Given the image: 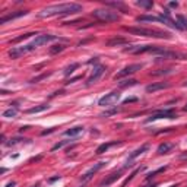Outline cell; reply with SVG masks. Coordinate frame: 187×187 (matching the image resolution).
<instances>
[{
  "label": "cell",
  "mask_w": 187,
  "mask_h": 187,
  "mask_svg": "<svg viewBox=\"0 0 187 187\" xmlns=\"http://www.w3.org/2000/svg\"><path fill=\"white\" fill-rule=\"evenodd\" d=\"M118 111H120L118 108H113V110H108V111H105V113H102L101 116H102V117H108V116H113V114H117Z\"/></svg>",
  "instance_id": "32"
},
{
  "label": "cell",
  "mask_w": 187,
  "mask_h": 187,
  "mask_svg": "<svg viewBox=\"0 0 187 187\" xmlns=\"http://www.w3.org/2000/svg\"><path fill=\"white\" fill-rule=\"evenodd\" d=\"M160 118H171L172 120V118H176V113H174L172 108H170V110H160V111H156V113H154L151 117H148L146 118V123L160 120Z\"/></svg>",
  "instance_id": "4"
},
{
  "label": "cell",
  "mask_w": 187,
  "mask_h": 187,
  "mask_svg": "<svg viewBox=\"0 0 187 187\" xmlns=\"http://www.w3.org/2000/svg\"><path fill=\"white\" fill-rule=\"evenodd\" d=\"M142 64H139V63H136V64H130V66H126L124 69H121L118 73H116L114 75V79H121V77H126L129 76V75H132V73H135V72H138L142 69Z\"/></svg>",
  "instance_id": "7"
},
{
  "label": "cell",
  "mask_w": 187,
  "mask_h": 187,
  "mask_svg": "<svg viewBox=\"0 0 187 187\" xmlns=\"http://www.w3.org/2000/svg\"><path fill=\"white\" fill-rule=\"evenodd\" d=\"M82 132H83V127L82 126H76V127H72V129L66 130L64 135H66V136H70V138H75V136H79Z\"/></svg>",
  "instance_id": "16"
},
{
  "label": "cell",
  "mask_w": 187,
  "mask_h": 187,
  "mask_svg": "<svg viewBox=\"0 0 187 187\" xmlns=\"http://www.w3.org/2000/svg\"><path fill=\"white\" fill-rule=\"evenodd\" d=\"M121 177V171H117V172H113V174H110V176L105 178L104 181H101V184L99 186L101 187H107V186H110V184H113V183L116 181V180H118Z\"/></svg>",
  "instance_id": "13"
},
{
  "label": "cell",
  "mask_w": 187,
  "mask_h": 187,
  "mask_svg": "<svg viewBox=\"0 0 187 187\" xmlns=\"http://www.w3.org/2000/svg\"><path fill=\"white\" fill-rule=\"evenodd\" d=\"M77 67H79V63H72L70 66H67L66 69H64V76H69V75H72V73L76 70Z\"/></svg>",
  "instance_id": "25"
},
{
  "label": "cell",
  "mask_w": 187,
  "mask_h": 187,
  "mask_svg": "<svg viewBox=\"0 0 187 187\" xmlns=\"http://www.w3.org/2000/svg\"><path fill=\"white\" fill-rule=\"evenodd\" d=\"M64 48H66V45H64V44L54 45V47H51V48H50V54H57V53H60V51H63Z\"/></svg>",
  "instance_id": "28"
},
{
  "label": "cell",
  "mask_w": 187,
  "mask_h": 187,
  "mask_svg": "<svg viewBox=\"0 0 187 187\" xmlns=\"http://www.w3.org/2000/svg\"><path fill=\"white\" fill-rule=\"evenodd\" d=\"M136 81L135 79H130V81H126V82H120V86H127V85H135Z\"/></svg>",
  "instance_id": "35"
},
{
  "label": "cell",
  "mask_w": 187,
  "mask_h": 187,
  "mask_svg": "<svg viewBox=\"0 0 187 187\" xmlns=\"http://www.w3.org/2000/svg\"><path fill=\"white\" fill-rule=\"evenodd\" d=\"M82 75H79V76H75V77H72V79H69V81H67V85H69V83H73V82H76V81H81V79H82Z\"/></svg>",
  "instance_id": "36"
},
{
  "label": "cell",
  "mask_w": 187,
  "mask_h": 187,
  "mask_svg": "<svg viewBox=\"0 0 187 187\" xmlns=\"http://www.w3.org/2000/svg\"><path fill=\"white\" fill-rule=\"evenodd\" d=\"M32 35H37V34H34V32H29V34H23V35H21V37H16V38H13L10 41V44L13 43V44H16V43H19V41H22V39H27L29 38V37H32Z\"/></svg>",
  "instance_id": "26"
},
{
  "label": "cell",
  "mask_w": 187,
  "mask_h": 187,
  "mask_svg": "<svg viewBox=\"0 0 187 187\" xmlns=\"http://www.w3.org/2000/svg\"><path fill=\"white\" fill-rule=\"evenodd\" d=\"M184 86H187V82H186V83H184Z\"/></svg>",
  "instance_id": "46"
},
{
  "label": "cell",
  "mask_w": 187,
  "mask_h": 187,
  "mask_svg": "<svg viewBox=\"0 0 187 187\" xmlns=\"http://www.w3.org/2000/svg\"><path fill=\"white\" fill-rule=\"evenodd\" d=\"M148 149H149L148 145H142V146H140L139 149H136L135 152H132V154H130V156H129V161H133L135 158H136V156H139V155H142L143 152H146Z\"/></svg>",
  "instance_id": "20"
},
{
  "label": "cell",
  "mask_w": 187,
  "mask_h": 187,
  "mask_svg": "<svg viewBox=\"0 0 187 187\" xmlns=\"http://www.w3.org/2000/svg\"><path fill=\"white\" fill-rule=\"evenodd\" d=\"M47 76H50V73H43V75H39V76L34 77L32 81H31V83H35V82H38V81H41V79H45Z\"/></svg>",
  "instance_id": "33"
},
{
  "label": "cell",
  "mask_w": 187,
  "mask_h": 187,
  "mask_svg": "<svg viewBox=\"0 0 187 187\" xmlns=\"http://www.w3.org/2000/svg\"><path fill=\"white\" fill-rule=\"evenodd\" d=\"M124 31L135 35H142V37H151V38H167L170 39L171 35L168 32H162L158 29H149V28H138V27H123Z\"/></svg>",
  "instance_id": "2"
},
{
  "label": "cell",
  "mask_w": 187,
  "mask_h": 187,
  "mask_svg": "<svg viewBox=\"0 0 187 187\" xmlns=\"http://www.w3.org/2000/svg\"><path fill=\"white\" fill-rule=\"evenodd\" d=\"M32 187H39V186H38V184H37V186H32Z\"/></svg>",
  "instance_id": "45"
},
{
  "label": "cell",
  "mask_w": 187,
  "mask_h": 187,
  "mask_svg": "<svg viewBox=\"0 0 187 187\" xmlns=\"http://www.w3.org/2000/svg\"><path fill=\"white\" fill-rule=\"evenodd\" d=\"M183 111H187V104L184 105V107H183Z\"/></svg>",
  "instance_id": "44"
},
{
  "label": "cell",
  "mask_w": 187,
  "mask_h": 187,
  "mask_svg": "<svg viewBox=\"0 0 187 187\" xmlns=\"http://www.w3.org/2000/svg\"><path fill=\"white\" fill-rule=\"evenodd\" d=\"M117 143H120V142H107V143H102V145H99L98 148H97V155H101V154H104L107 149L110 148V146H114V145H117Z\"/></svg>",
  "instance_id": "19"
},
{
  "label": "cell",
  "mask_w": 187,
  "mask_h": 187,
  "mask_svg": "<svg viewBox=\"0 0 187 187\" xmlns=\"http://www.w3.org/2000/svg\"><path fill=\"white\" fill-rule=\"evenodd\" d=\"M167 170V167H161V168H158V170H155V171H152V172H149L148 176H146V180H151L152 177H155L158 172H162V171H165Z\"/></svg>",
  "instance_id": "29"
},
{
  "label": "cell",
  "mask_w": 187,
  "mask_h": 187,
  "mask_svg": "<svg viewBox=\"0 0 187 187\" xmlns=\"http://www.w3.org/2000/svg\"><path fill=\"white\" fill-rule=\"evenodd\" d=\"M29 129V126H23V127H21V132H23V130H28Z\"/></svg>",
  "instance_id": "42"
},
{
  "label": "cell",
  "mask_w": 187,
  "mask_h": 187,
  "mask_svg": "<svg viewBox=\"0 0 187 187\" xmlns=\"http://www.w3.org/2000/svg\"><path fill=\"white\" fill-rule=\"evenodd\" d=\"M92 15L101 22H116L120 19L118 13L111 10V9H95L92 12Z\"/></svg>",
  "instance_id": "3"
},
{
  "label": "cell",
  "mask_w": 187,
  "mask_h": 187,
  "mask_svg": "<svg viewBox=\"0 0 187 187\" xmlns=\"http://www.w3.org/2000/svg\"><path fill=\"white\" fill-rule=\"evenodd\" d=\"M135 101H138L136 98H127L124 99V104H129V102H135Z\"/></svg>",
  "instance_id": "38"
},
{
  "label": "cell",
  "mask_w": 187,
  "mask_h": 187,
  "mask_svg": "<svg viewBox=\"0 0 187 187\" xmlns=\"http://www.w3.org/2000/svg\"><path fill=\"white\" fill-rule=\"evenodd\" d=\"M16 114H18V108L16 107H13V108L6 110L5 113H3V117H6V118H12V117H15Z\"/></svg>",
  "instance_id": "24"
},
{
  "label": "cell",
  "mask_w": 187,
  "mask_h": 187,
  "mask_svg": "<svg viewBox=\"0 0 187 187\" xmlns=\"http://www.w3.org/2000/svg\"><path fill=\"white\" fill-rule=\"evenodd\" d=\"M172 148H174V143H161L156 151H158L160 155H164V154H168Z\"/></svg>",
  "instance_id": "17"
},
{
  "label": "cell",
  "mask_w": 187,
  "mask_h": 187,
  "mask_svg": "<svg viewBox=\"0 0 187 187\" xmlns=\"http://www.w3.org/2000/svg\"><path fill=\"white\" fill-rule=\"evenodd\" d=\"M172 69H167V70H160V72H152L154 76H158V75H167V73H171Z\"/></svg>",
  "instance_id": "34"
},
{
  "label": "cell",
  "mask_w": 187,
  "mask_h": 187,
  "mask_svg": "<svg viewBox=\"0 0 187 187\" xmlns=\"http://www.w3.org/2000/svg\"><path fill=\"white\" fill-rule=\"evenodd\" d=\"M118 99H120V94L117 92V91H114V92H110V94H107V95H104L98 101V105H101V107H110V105L116 104Z\"/></svg>",
  "instance_id": "5"
},
{
  "label": "cell",
  "mask_w": 187,
  "mask_h": 187,
  "mask_svg": "<svg viewBox=\"0 0 187 187\" xmlns=\"http://www.w3.org/2000/svg\"><path fill=\"white\" fill-rule=\"evenodd\" d=\"M41 158H43V156L39 155V156H35V158H31V160H29V161H31V162H34V161H39V160H41Z\"/></svg>",
  "instance_id": "39"
},
{
  "label": "cell",
  "mask_w": 187,
  "mask_h": 187,
  "mask_svg": "<svg viewBox=\"0 0 187 187\" xmlns=\"http://www.w3.org/2000/svg\"><path fill=\"white\" fill-rule=\"evenodd\" d=\"M25 15H28V10H18V12H15V13L7 15V16H3L2 19H0V23H6V22H9V21H12V19H16V18L25 16Z\"/></svg>",
  "instance_id": "14"
},
{
  "label": "cell",
  "mask_w": 187,
  "mask_h": 187,
  "mask_svg": "<svg viewBox=\"0 0 187 187\" xmlns=\"http://www.w3.org/2000/svg\"><path fill=\"white\" fill-rule=\"evenodd\" d=\"M56 39H57V37H56V35L44 34V35H38V37H37V38H35L32 43H31V45H32L34 48H37V47H39V45H44V44H47V43L56 41Z\"/></svg>",
  "instance_id": "9"
},
{
  "label": "cell",
  "mask_w": 187,
  "mask_h": 187,
  "mask_svg": "<svg viewBox=\"0 0 187 187\" xmlns=\"http://www.w3.org/2000/svg\"><path fill=\"white\" fill-rule=\"evenodd\" d=\"M170 6H171V7H177V6H178V3H177V2H171Z\"/></svg>",
  "instance_id": "40"
},
{
  "label": "cell",
  "mask_w": 187,
  "mask_h": 187,
  "mask_svg": "<svg viewBox=\"0 0 187 187\" xmlns=\"http://www.w3.org/2000/svg\"><path fill=\"white\" fill-rule=\"evenodd\" d=\"M82 10V6L77 3H60V5H51L44 7L38 13L39 18H50L56 15H70V13H77Z\"/></svg>",
  "instance_id": "1"
},
{
  "label": "cell",
  "mask_w": 187,
  "mask_h": 187,
  "mask_svg": "<svg viewBox=\"0 0 187 187\" xmlns=\"http://www.w3.org/2000/svg\"><path fill=\"white\" fill-rule=\"evenodd\" d=\"M142 170H143V167H140V168H136V170L133 171L132 174H130V176H129V177H127V178H126V180H124V183H123V184H121V187H126V186H127V183L130 181V180H132L133 177L136 176V174H138V172H140V171H142Z\"/></svg>",
  "instance_id": "27"
},
{
  "label": "cell",
  "mask_w": 187,
  "mask_h": 187,
  "mask_svg": "<svg viewBox=\"0 0 187 187\" xmlns=\"http://www.w3.org/2000/svg\"><path fill=\"white\" fill-rule=\"evenodd\" d=\"M105 72V67L104 66H95L94 67V70H92V73H91V76L86 79V86H91L92 83H95L97 81H98L99 77L102 76V73Z\"/></svg>",
  "instance_id": "10"
},
{
  "label": "cell",
  "mask_w": 187,
  "mask_h": 187,
  "mask_svg": "<svg viewBox=\"0 0 187 187\" xmlns=\"http://www.w3.org/2000/svg\"><path fill=\"white\" fill-rule=\"evenodd\" d=\"M170 88V83H164V82H155L151 83L146 86V92H156V91H161V89H167Z\"/></svg>",
  "instance_id": "12"
},
{
  "label": "cell",
  "mask_w": 187,
  "mask_h": 187,
  "mask_svg": "<svg viewBox=\"0 0 187 187\" xmlns=\"http://www.w3.org/2000/svg\"><path fill=\"white\" fill-rule=\"evenodd\" d=\"M124 44H129V39L127 38H111L107 41L108 47H116V45H124Z\"/></svg>",
  "instance_id": "15"
},
{
  "label": "cell",
  "mask_w": 187,
  "mask_h": 187,
  "mask_svg": "<svg viewBox=\"0 0 187 187\" xmlns=\"http://www.w3.org/2000/svg\"><path fill=\"white\" fill-rule=\"evenodd\" d=\"M156 186H158V184H156V183H154V184H148L146 187H156Z\"/></svg>",
  "instance_id": "43"
},
{
  "label": "cell",
  "mask_w": 187,
  "mask_h": 187,
  "mask_svg": "<svg viewBox=\"0 0 187 187\" xmlns=\"http://www.w3.org/2000/svg\"><path fill=\"white\" fill-rule=\"evenodd\" d=\"M70 142V140H61V142H59V143H56L54 146L51 148V151H57V149H60V148H63L64 145H67V143Z\"/></svg>",
  "instance_id": "30"
},
{
  "label": "cell",
  "mask_w": 187,
  "mask_h": 187,
  "mask_svg": "<svg viewBox=\"0 0 187 187\" xmlns=\"http://www.w3.org/2000/svg\"><path fill=\"white\" fill-rule=\"evenodd\" d=\"M27 139H21V138H13L10 139V142H7V145L9 146H13V145H18V143H21V142H25Z\"/></svg>",
  "instance_id": "31"
},
{
  "label": "cell",
  "mask_w": 187,
  "mask_h": 187,
  "mask_svg": "<svg viewBox=\"0 0 187 187\" xmlns=\"http://www.w3.org/2000/svg\"><path fill=\"white\" fill-rule=\"evenodd\" d=\"M32 50H34V47L31 44L23 45V47H13L12 50H9V57L10 59H19L21 56H23L28 51H32Z\"/></svg>",
  "instance_id": "8"
},
{
  "label": "cell",
  "mask_w": 187,
  "mask_h": 187,
  "mask_svg": "<svg viewBox=\"0 0 187 187\" xmlns=\"http://www.w3.org/2000/svg\"><path fill=\"white\" fill-rule=\"evenodd\" d=\"M82 187H83V186H82Z\"/></svg>",
  "instance_id": "47"
},
{
  "label": "cell",
  "mask_w": 187,
  "mask_h": 187,
  "mask_svg": "<svg viewBox=\"0 0 187 187\" xmlns=\"http://www.w3.org/2000/svg\"><path fill=\"white\" fill-rule=\"evenodd\" d=\"M50 107L47 104H41V105H37V107H32V108H29V110H27L28 114H38V113H43V111L48 110Z\"/></svg>",
  "instance_id": "18"
},
{
  "label": "cell",
  "mask_w": 187,
  "mask_h": 187,
  "mask_svg": "<svg viewBox=\"0 0 187 187\" xmlns=\"http://www.w3.org/2000/svg\"><path fill=\"white\" fill-rule=\"evenodd\" d=\"M15 184H16V183H15V181H12V183H7V186H6V187H15Z\"/></svg>",
  "instance_id": "41"
},
{
  "label": "cell",
  "mask_w": 187,
  "mask_h": 187,
  "mask_svg": "<svg viewBox=\"0 0 187 187\" xmlns=\"http://www.w3.org/2000/svg\"><path fill=\"white\" fill-rule=\"evenodd\" d=\"M56 130V127H51V129H48V130H43L41 132V136H45V135H50V133H53Z\"/></svg>",
  "instance_id": "37"
},
{
  "label": "cell",
  "mask_w": 187,
  "mask_h": 187,
  "mask_svg": "<svg viewBox=\"0 0 187 187\" xmlns=\"http://www.w3.org/2000/svg\"><path fill=\"white\" fill-rule=\"evenodd\" d=\"M136 5L140 6V7H145V9H151L154 6V3H152V0H138Z\"/></svg>",
  "instance_id": "23"
},
{
  "label": "cell",
  "mask_w": 187,
  "mask_h": 187,
  "mask_svg": "<svg viewBox=\"0 0 187 187\" xmlns=\"http://www.w3.org/2000/svg\"><path fill=\"white\" fill-rule=\"evenodd\" d=\"M138 21L139 22H145V21H148V22H161L160 16H151V15H142V16H138Z\"/></svg>",
  "instance_id": "21"
},
{
  "label": "cell",
  "mask_w": 187,
  "mask_h": 187,
  "mask_svg": "<svg viewBox=\"0 0 187 187\" xmlns=\"http://www.w3.org/2000/svg\"><path fill=\"white\" fill-rule=\"evenodd\" d=\"M177 23H178L180 29H187V18L186 16L178 15V16H177Z\"/></svg>",
  "instance_id": "22"
},
{
  "label": "cell",
  "mask_w": 187,
  "mask_h": 187,
  "mask_svg": "<svg viewBox=\"0 0 187 187\" xmlns=\"http://www.w3.org/2000/svg\"><path fill=\"white\" fill-rule=\"evenodd\" d=\"M156 45H133V47H127L124 48V53H130V54H142V53H152Z\"/></svg>",
  "instance_id": "6"
},
{
  "label": "cell",
  "mask_w": 187,
  "mask_h": 187,
  "mask_svg": "<svg viewBox=\"0 0 187 187\" xmlns=\"http://www.w3.org/2000/svg\"><path fill=\"white\" fill-rule=\"evenodd\" d=\"M104 165H105V162H98V164H95L94 167H91V168H89V170L86 171V172H85V174H83L82 177H81V180H82V181H88L89 178H91V177H92L94 174L97 172V171L101 170V168H102Z\"/></svg>",
  "instance_id": "11"
}]
</instances>
